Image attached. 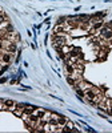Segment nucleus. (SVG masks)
<instances>
[{
	"label": "nucleus",
	"mask_w": 112,
	"mask_h": 133,
	"mask_svg": "<svg viewBox=\"0 0 112 133\" xmlns=\"http://www.w3.org/2000/svg\"><path fill=\"white\" fill-rule=\"evenodd\" d=\"M6 81H7V79H6V77L0 79V84H3V83H6Z\"/></svg>",
	"instance_id": "nucleus-7"
},
{
	"label": "nucleus",
	"mask_w": 112,
	"mask_h": 133,
	"mask_svg": "<svg viewBox=\"0 0 112 133\" xmlns=\"http://www.w3.org/2000/svg\"><path fill=\"white\" fill-rule=\"evenodd\" d=\"M11 59H12V53H9L7 51H6V53L0 55V63H3V64H8L11 61Z\"/></svg>",
	"instance_id": "nucleus-1"
},
{
	"label": "nucleus",
	"mask_w": 112,
	"mask_h": 133,
	"mask_svg": "<svg viewBox=\"0 0 112 133\" xmlns=\"http://www.w3.org/2000/svg\"><path fill=\"white\" fill-rule=\"evenodd\" d=\"M0 71H2V66H0Z\"/></svg>",
	"instance_id": "nucleus-8"
},
{
	"label": "nucleus",
	"mask_w": 112,
	"mask_h": 133,
	"mask_svg": "<svg viewBox=\"0 0 112 133\" xmlns=\"http://www.w3.org/2000/svg\"><path fill=\"white\" fill-rule=\"evenodd\" d=\"M67 121H68V118L65 117V116H59L58 117V124H59V126H64Z\"/></svg>",
	"instance_id": "nucleus-4"
},
{
	"label": "nucleus",
	"mask_w": 112,
	"mask_h": 133,
	"mask_svg": "<svg viewBox=\"0 0 112 133\" xmlns=\"http://www.w3.org/2000/svg\"><path fill=\"white\" fill-rule=\"evenodd\" d=\"M15 101H13V100H4V107H6V109H8L9 107H13L15 105Z\"/></svg>",
	"instance_id": "nucleus-5"
},
{
	"label": "nucleus",
	"mask_w": 112,
	"mask_h": 133,
	"mask_svg": "<svg viewBox=\"0 0 112 133\" xmlns=\"http://www.w3.org/2000/svg\"><path fill=\"white\" fill-rule=\"evenodd\" d=\"M45 113H47V111H45V109H43V108H36L35 111H34V113H32V115H35V116H37L39 118H41V117H43V116L45 115Z\"/></svg>",
	"instance_id": "nucleus-3"
},
{
	"label": "nucleus",
	"mask_w": 112,
	"mask_h": 133,
	"mask_svg": "<svg viewBox=\"0 0 112 133\" xmlns=\"http://www.w3.org/2000/svg\"><path fill=\"white\" fill-rule=\"evenodd\" d=\"M67 81H68V84H71V85H72V87H73V85H75V84H76V80H75V79L72 77V76H71V75H69V76H68V77H67Z\"/></svg>",
	"instance_id": "nucleus-6"
},
{
	"label": "nucleus",
	"mask_w": 112,
	"mask_h": 133,
	"mask_svg": "<svg viewBox=\"0 0 112 133\" xmlns=\"http://www.w3.org/2000/svg\"><path fill=\"white\" fill-rule=\"evenodd\" d=\"M4 49H6L7 52H9V53H15V52L17 51V45H16V43L9 41V43H8V45H7Z\"/></svg>",
	"instance_id": "nucleus-2"
}]
</instances>
